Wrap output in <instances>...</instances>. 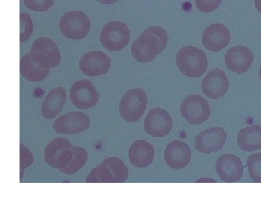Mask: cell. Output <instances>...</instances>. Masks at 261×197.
Here are the masks:
<instances>
[{
	"label": "cell",
	"mask_w": 261,
	"mask_h": 197,
	"mask_svg": "<svg viewBox=\"0 0 261 197\" xmlns=\"http://www.w3.org/2000/svg\"><path fill=\"white\" fill-rule=\"evenodd\" d=\"M168 34L164 28L153 26L144 31L132 46L133 58L140 63L153 61L165 50L168 43Z\"/></svg>",
	"instance_id": "obj_1"
},
{
	"label": "cell",
	"mask_w": 261,
	"mask_h": 197,
	"mask_svg": "<svg viewBox=\"0 0 261 197\" xmlns=\"http://www.w3.org/2000/svg\"><path fill=\"white\" fill-rule=\"evenodd\" d=\"M129 177L123 161L117 157H108L99 166L93 168L87 176V183H123Z\"/></svg>",
	"instance_id": "obj_2"
},
{
	"label": "cell",
	"mask_w": 261,
	"mask_h": 197,
	"mask_svg": "<svg viewBox=\"0 0 261 197\" xmlns=\"http://www.w3.org/2000/svg\"><path fill=\"white\" fill-rule=\"evenodd\" d=\"M177 65L180 72L186 76L201 77L207 69V55L199 48L186 46L178 52Z\"/></svg>",
	"instance_id": "obj_3"
},
{
	"label": "cell",
	"mask_w": 261,
	"mask_h": 197,
	"mask_svg": "<svg viewBox=\"0 0 261 197\" xmlns=\"http://www.w3.org/2000/svg\"><path fill=\"white\" fill-rule=\"evenodd\" d=\"M30 54L35 64L42 69L54 68L61 62V53L57 45L46 37L38 38L34 41Z\"/></svg>",
	"instance_id": "obj_4"
},
{
	"label": "cell",
	"mask_w": 261,
	"mask_h": 197,
	"mask_svg": "<svg viewBox=\"0 0 261 197\" xmlns=\"http://www.w3.org/2000/svg\"><path fill=\"white\" fill-rule=\"evenodd\" d=\"M148 98L145 92L139 88L127 91L119 104L122 118L127 122H138L146 110Z\"/></svg>",
	"instance_id": "obj_5"
},
{
	"label": "cell",
	"mask_w": 261,
	"mask_h": 197,
	"mask_svg": "<svg viewBox=\"0 0 261 197\" xmlns=\"http://www.w3.org/2000/svg\"><path fill=\"white\" fill-rule=\"evenodd\" d=\"M103 46L110 51H119L129 43L130 31L124 23L112 21L106 24L100 34Z\"/></svg>",
	"instance_id": "obj_6"
},
{
	"label": "cell",
	"mask_w": 261,
	"mask_h": 197,
	"mask_svg": "<svg viewBox=\"0 0 261 197\" xmlns=\"http://www.w3.org/2000/svg\"><path fill=\"white\" fill-rule=\"evenodd\" d=\"M74 153L75 147L69 140L58 138L45 148L44 159L49 166L61 172L71 161Z\"/></svg>",
	"instance_id": "obj_7"
},
{
	"label": "cell",
	"mask_w": 261,
	"mask_h": 197,
	"mask_svg": "<svg viewBox=\"0 0 261 197\" xmlns=\"http://www.w3.org/2000/svg\"><path fill=\"white\" fill-rule=\"evenodd\" d=\"M59 24L60 30L65 37L75 40L86 37L91 26L89 17L77 10H72L64 14Z\"/></svg>",
	"instance_id": "obj_8"
},
{
	"label": "cell",
	"mask_w": 261,
	"mask_h": 197,
	"mask_svg": "<svg viewBox=\"0 0 261 197\" xmlns=\"http://www.w3.org/2000/svg\"><path fill=\"white\" fill-rule=\"evenodd\" d=\"M181 114L190 125H200L210 118L211 110L208 101L199 95H190L183 100Z\"/></svg>",
	"instance_id": "obj_9"
},
{
	"label": "cell",
	"mask_w": 261,
	"mask_h": 197,
	"mask_svg": "<svg viewBox=\"0 0 261 197\" xmlns=\"http://www.w3.org/2000/svg\"><path fill=\"white\" fill-rule=\"evenodd\" d=\"M70 97L75 106L81 110H87L96 105L99 94L89 80H81L70 88Z\"/></svg>",
	"instance_id": "obj_10"
},
{
	"label": "cell",
	"mask_w": 261,
	"mask_h": 197,
	"mask_svg": "<svg viewBox=\"0 0 261 197\" xmlns=\"http://www.w3.org/2000/svg\"><path fill=\"white\" fill-rule=\"evenodd\" d=\"M172 118L168 112L161 108L151 109L144 122V131L155 138H163L172 128Z\"/></svg>",
	"instance_id": "obj_11"
},
{
	"label": "cell",
	"mask_w": 261,
	"mask_h": 197,
	"mask_svg": "<svg viewBox=\"0 0 261 197\" xmlns=\"http://www.w3.org/2000/svg\"><path fill=\"white\" fill-rule=\"evenodd\" d=\"M90 124V119L86 114L71 112L59 116L53 125V129L61 134H76L86 131Z\"/></svg>",
	"instance_id": "obj_12"
},
{
	"label": "cell",
	"mask_w": 261,
	"mask_h": 197,
	"mask_svg": "<svg viewBox=\"0 0 261 197\" xmlns=\"http://www.w3.org/2000/svg\"><path fill=\"white\" fill-rule=\"evenodd\" d=\"M227 138V133L222 128L207 129L196 137L195 147L200 153H215L223 149Z\"/></svg>",
	"instance_id": "obj_13"
},
{
	"label": "cell",
	"mask_w": 261,
	"mask_h": 197,
	"mask_svg": "<svg viewBox=\"0 0 261 197\" xmlns=\"http://www.w3.org/2000/svg\"><path fill=\"white\" fill-rule=\"evenodd\" d=\"M111 59L104 52L95 51L84 54L79 62V68L84 75L93 77L105 75L111 68Z\"/></svg>",
	"instance_id": "obj_14"
},
{
	"label": "cell",
	"mask_w": 261,
	"mask_h": 197,
	"mask_svg": "<svg viewBox=\"0 0 261 197\" xmlns=\"http://www.w3.org/2000/svg\"><path fill=\"white\" fill-rule=\"evenodd\" d=\"M230 81L223 70L219 68L211 70L203 79V93L211 99L218 100L227 94Z\"/></svg>",
	"instance_id": "obj_15"
},
{
	"label": "cell",
	"mask_w": 261,
	"mask_h": 197,
	"mask_svg": "<svg viewBox=\"0 0 261 197\" xmlns=\"http://www.w3.org/2000/svg\"><path fill=\"white\" fill-rule=\"evenodd\" d=\"M192 159V150L181 140H173L165 150L164 159L168 167L179 170L188 166Z\"/></svg>",
	"instance_id": "obj_16"
},
{
	"label": "cell",
	"mask_w": 261,
	"mask_h": 197,
	"mask_svg": "<svg viewBox=\"0 0 261 197\" xmlns=\"http://www.w3.org/2000/svg\"><path fill=\"white\" fill-rule=\"evenodd\" d=\"M231 34L228 28L222 24H212L203 31L202 44L207 50L217 52L230 43Z\"/></svg>",
	"instance_id": "obj_17"
},
{
	"label": "cell",
	"mask_w": 261,
	"mask_h": 197,
	"mask_svg": "<svg viewBox=\"0 0 261 197\" xmlns=\"http://www.w3.org/2000/svg\"><path fill=\"white\" fill-rule=\"evenodd\" d=\"M243 166L241 159L234 154H224L218 158L215 170L221 180L233 183L243 177Z\"/></svg>",
	"instance_id": "obj_18"
},
{
	"label": "cell",
	"mask_w": 261,
	"mask_h": 197,
	"mask_svg": "<svg viewBox=\"0 0 261 197\" xmlns=\"http://www.w3.org/2000/svg\"><path fill=\"white\" fill-rule=\"evenodd\" d=\"M253 59L252 52L243 45L230 48L225 55V62L227 68L237 74L248 72Z\"/></svg>",
	"instance_id": "obj_19"
},
{
	"label": "cell",
	"mask_w": 261,
	"mask_h": 197,
	"mask_svg": "<svg viewBox=\"0 0 261 197\" xmlns=\"http://www.w3.org/2000/svg\"><path fill=\"white\" fill-rule=\"evenodd\" d=\"M154 155L153 146L144 140H136L129 150L130 163L137 168L149 167L153 162Z\"/></svg>",
	"instance_id": "obj_20"
},
{
	"label": "cell",
	"mask_w": 261,
	"mask_h": 197,
	"mask_svg": "<svg viewBox=\"0 0 261 197\" xmlns=\"http://www.w3.org/2000/svg\"><path fill=\"white\" fill-rule=\"evenodd\" d=\"M66 100V91L62 87L53 89L45 97L42 103L41 114L45 119H51L61 112Z\"/></svg>",
	"instance_id": "obj_21"
},
{
	"label": "cell",
	"mask_w": 261,
	"mask_h": 197,
	"mask_svg": "<svg viewBox=\"0 0 261 197\" xmlns=\"http://www.w3.org/2000/svg\"><path fill=\"white\" fill-rule=\"evenodd\" d=\"M238 145L243 151L251 152L261 150V125H253L240 130Z\"/></svg>",
	"instance_id": "obj_22"
},
{
	"label": "cell",
	"mask_w": 261,
	"mask_h": 197,
	"mask_svg": "<svg viewBox=\"0 0 261 197\" xmlns=\"http://www.w3.org/2000/svg\"><path fill=\"white\" fill-rule=\"evenodd\" d=\"M50 69L38 66L32 60L30 53L24 55L20 61V73L28 81L40 82L46 78Z\"/></svg>",
	"instance_id": "obj_23"
},
{
	"label": "cell",
	"mask_w": 261,
	"mask_h": 197,
	"mask_svg": "<svg viewBox=\"0 0 261 197\" xmlns=\"http://www.w3.org/2000/svg\"><path fill=\"white\" fill-rule=\"evenodd\" d=\"M87 159V151L82 147H75V153L71 161L61 172L67 175L76 173L85 166Z\"/></svg>",
	"instance_id": "obj_24"
},
{
	"label": "cell",
	"mask_w": 261,
	"mask_h": 197,
	"mask_svg": "<svg viewBox=\"0 0 261 197\" xmlns=\"http://www.w3.org/2000/svg\"><path fill=\"white\" fill-rule=\"evenodd\" d=\"M246 164L251 180L255 183H261V153L250 155Z\"/></svg>",
	"instance_id": "obj_25"
},
{
	"label": "cell",
	"mask_w": 261,
	"mask_h": 197,
	"mask_svg": "<svg viewBox=\"0 0 261 197\" xmlns=\"http://www.w3.org/2000/svg\"><path fill=\"white\" fill-rule=\"evenodd\" d=\"M20 43H23L29 39L33 33V24L28 14L20 13Z\"/></svg>",
	"instance_id": "obj_26"
},
{
	"label": "cell",
	"mask_w": 261,
	"mask_h": 197,
	"mask_svg": "<svg viewBox=\"0 0 261 197\" xmlns=\"http://www.w3.org/2000/svg\"><path fill=\"white\" fill-rule=\"evenodd\" d=\"M54 2V0H24L27 8L38 12L47 11L51 8Z\"/></svg>",
	"instance_id": "obj_27"
},
{
	"label": "cell",
	"mask_w": 261,
	"mask_h": 197,
	"mask_svg": "<svg viewBox=\"0 0 261 197\" xmlns=\"http://www.w3.org/2000/svg\"><path fill=\"white\" fill-rule=\"evenodd\" d=\"M34 158L29 150L20 144V179L22 178L23 172L25 168L30 167L33 163Z\"/></svg>",
	"instance_id": "obj_28"
},
{
	"label": "cell",
	"mask_w": 261,
	"mask_h": 197,
	"mask_svg": "<svg viewBox=\"0 0 261 197\" xmlns=\"http://www.w3.org/2000/svg\"><path fill=\"white\" fill-rule=\"evenodd\" d=\"M197 8L204 13H210L217 10L222 0H194Z\"/></svg>",
	"instance_id": "obj_29"
},
{
	"label": "cell",
	"mask_w": 261,
	"mask_h": 197,
	"mask_svg": "<svg viewBox=\"0 0 261 197\" xmlns=\"http://www.w3.org/2000/svg\"><path fill=\"white\" fill-rule=\"evenodd\" d=\"M97 1L102 3V4L104 5H111L114 4V3L117 2L119 0H97Z\"/></svg>",
	"instance_id": "obj_30"
},
{
	"label": "cell",
	"mask_w": 261,
	"mask_h": 197,
	"mask_svg": "<svg viewBox=\"0 0 261 197\" xmlns=\"http://www.w3.org/2000/svg\"><path fill=\"white\" fill-rule=\"evenodd\" d=\"M256 8L261 13V0H255Z\"/></svg>",
	"instance_id": "obj_31"
},
{
	"label": "cell",
	"mask_w": 261,
	"mask_h": 197,
	"mask_svg": "<svg viewBox=\"0 0 261 197\" xmlns=\"http://www.w3.org/2000/svg\"><path fill=\"white\" fill-rule=\"evenodd\" d=\"M259 76H260V79L261 80V67H260V71H259Z\"/></svg>",
	"instance_id": "obj_32"
}]
</instances>
